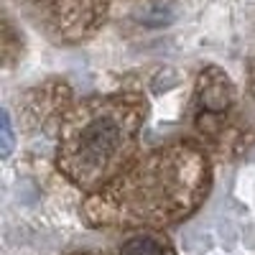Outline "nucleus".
Masks as SVG:
<instances>
[{"instance_id":"obj_2","label":"nucleus","mask_w":255,"mask_h":255,"mask_svg":"<svg viewBox=\"0 0 255 255\" xmlns=\"http://www.w3.org/2000/svg\"><path fill=\"white\" fill-rule=\"evenodd\" d=\"M143 118L138 97L87 100L61 128L59 168L84 191L105 189L130 166Z\"/></svg>"},{"instance_id":"obj_1","label":"nucleus","mask_w":255,"mask_h":255,"mask_svg":"<svg viewBox=\"0 0 255 255\" xmlns=\"http://www.w3.org/2000/svg\"><path fill=\"white\" fill-rule=\"evenodd\" d=\"M207 191V163L191 145H168L120 171L97 191L90 215L97 225H166L186 217Z\"/></svg>"},{"instance_id":"obj_4","label":"nucleus","mask_w":255,"mask_h":255,"mask_svg":"<svg viewBox=\"0 0 255 255\" xmlns=\"http://www.w3.org/2000/svg\"><path fill=\"white\" fill-rule=\"evenodd\" d=\"M15 148V133L5 110H0V158H8Z\"/></svg>"},{"instance_id":"obj_3","label":"nucleus","mask_w":255,"mask_h":255,"mask_svg":"<svg viewBox=\"0 0 255 255\" xmlns=\"http://www.w3.org/2000/svg\"><path fill=\"white\" fill-rule=\"evenodd\" d=\"M115 255H174V248L161 232H133L118 245Z\"/></svg>"}]
</instances>
